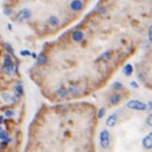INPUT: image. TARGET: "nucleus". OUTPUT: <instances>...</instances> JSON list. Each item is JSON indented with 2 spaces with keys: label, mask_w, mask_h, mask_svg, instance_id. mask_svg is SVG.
Returning a JSON list of instances; mask_svg holds the SVG:
<instances>
[{
  "label": "nucleus",
  "mask_w": 152,
  "mask_h": 152,
  "mask_svg": "<svg viewBox=\"0 0 152 152\" xmlns=\"http://www.w3.org/2000/svg\"><path fill=\"white\" fill-rule=\"evenodd\" d=\"M126 107L132 109V110H138V111H145L147 109V105L146 103L142 102V101H138V99H131L126 103Z\"/></svg>",
  "instance_id": "1"
},
{
  "label": "nucleus",
  "mask_w": 152,
  "mask_h": 152,
  "mask_svg": "<svg viewBox=\"0 0 152 152\" xmlns=\"http://www.w3.org/2000/svg\"><path fill=\"white\" fill-rule=\"evenodd\" d=\"M4 72L8 75L13 74V72H14V63H13L9 54H5V56H4Z\"/></svg>",
  "instance_id": "2"
},
{
  "label": "nucleus",
  "mask_w": 152,
  "mask_h": 152,
  "mask_svg": "<svg viewBox=\"0 0 152 152\" xmlns=\"http://www.w3.org/2000/svg\"><path fill=\"white\" fill-rule=\"evenodd\" d=\"M99 143L102 149H108L110 144V134L108 130H102L99 133Z\"/></svg>",
  "instance_id": "3"
},
{
  "label": "nucleus",
  "mask_w": 152,
  "mask_h": 152,
  "mask_svg": "<svg viewBox=\"0 0 152 152\" xmlns=\"http://www.w3.org/2000/svg\"><path fill=\"white\" fill-rule=\"evenodd\" d=\"M32 16V11L29 8H24L21 9L18 14H16V20L18 21H24V20H27Z\"/></svg>",
  "instance_id": "4"
},
{
  "label": "nucleus",
  "mask_w": 152,
  "mask_h": 152,
  "mask_svg": "<svg viewBox=\"0 0 152 152\" xmlns=\"http://www.w3.org/2000/svg\"><path fill=\"white\" fill-rule=\"evenodd\" d=\"M143 146L146 150H151L152 149V132H150L149 134H146V136L144 137V139H143Z\"/></svg>",
  "instance_id": "5"
},
{
  "label": "nucleus",
  "mask_w": 152,
  "mask_h": 152,
  "mask_svg": "<svg viewBox=\"0 0 152 152\" xmlns=\"http://www.w3.org/2000/svg\"><path fill=\"white\" fill-rule=\"evenodd\" d=\"M70 8L75 12H80L82 8H83V3L81 0H72L70 3Z\"/></svg>",
  "instance_id": "6"
},
{
  "label": "nucleus",
  "mask_w": 152,
  "mask_h": 152,
  "mask_svg": "<svg viewBox=\"0 0 152 152\" xmlns=\"http://www.w3.org/2000/svg\"><path fill=\"white\" fill-rule=\"evenodd\" d=\"M84 38V33L82 30H75L73 34H72V40L75 41V42H80L82 41Z\"/></svg>",
  "instance_id": "7"
},
{
  "label": "nucleus",
  "mask_w": 152,
  "mask_h": 152,
  "mask_svg": "<svg viewBox=\"0 0 152 152\" xmlns=\"http://www.w3.org/2000/svg\"><path fill=\"white\" fill-rule=\"evenodd\" d=\"M22 94H24V89H22L21 83L19 82V83H16L15 86H14V96L16 98H19V97L22 96Z\"/></svg>",
  "instance_id": "8"
},
{
  "label": "nucleus",
  "mask_w": 152,
  "mask_h": 152,
  "mask_svg": "<svg viewBox=\"0 0 152 152\" xmlns=\"http://www.w3.org/2000/svg\"><path fill=\"white\" fill-rule=\"evenodd\" d=\"M121 99H122V96H121L120 94H113V95H111L110 98H109V103H110L111 105H116V104H118V103L121 102Z\"/></svg>",
  "instance_id": "9"
},
{
  "label": "nucleus",
  "mask_w": 152,
  "mask_h": 152,
  "mask_svg": "<svg viewBox=\"0 0 152 152\" xmlns=\"http://www.w3.org/2000/svg\"><path fill=\"white\" fill-rule=\"evenodd\" d=\"M116 123H117V116H116V113L110 115L108 117V120H107V126L108 128H113L116 125Z\"/></svg>",
  "instance_id": "10"
},
{
  "label": "nucleus",
  "mask_w": 152,
  "mask_h": 152,
  "mask_svg": "<svg viewBox=\"0 0 152 152\" xmlns=\"http://www.w3.org/2000/svg\"><path fill=\"white\" fill-rule=\"evenodd\" d=\"M47 21H48V25H49V26H52V27H56V26H59V24H60L59 18H57V16H55V15L49 16Z\"/></svg>",
  "instance_id": "11"
},
{
  "label": "nucleus",
  "mask_w": 152,
  "mask_h": 152,
  "mask_svg": "<svg viewBox=\"0 0 152 152\" xmlns=\"http://www.w3.org/2000/svg\"><path fill=\"white\" fill-rule=\"evenodd\" d=\"M132 73H133V67H132L131 64H126V66H124V68H123V74H124L125 76H130V75H132Z\"/></svg>",
  "instance_id": "12"
},
{
  "label": "nucleus",
  "mask_w": 152,
  "mask_h": 152,
  "mask_svg": "<svg viewBox=\"0 0 152 152\" xmlns=\"http://www.w3.org/2000/svg\"><path fill=\"white\" fill-rule=\"evenodd\" d=\"M36 63H38L39 66H45V64L47 63V56L43 55V54L39 55V56L36 57Z\"/></svg>",
  "instance_id": "13"
},
{
  "label": "nucleus",
  "mask_w": 152,
  "mask_h": 152,
  "mask_svg": "<svg viewBox=\"0 0 152 152\" xmlns=\"http://www.w3.org/2000/svg\"><path fill=\"white\" fill-rule=\"evenodd\" d=\"M56 94H57V96H59L60 98H64L67 95H68V90H67L66 88H60V89L56 91Z\"/></svg>",
  "instance_id": "14"
},
{
  "label": "nucleus",
  "mask_w": 152,
  "mask_h": 152,
  "mask_svg": "<svg viewBox=\"0 0 152 152\" xmlns=\"http://www.w3.org/2000/svg\"><path fill=\"white\" fill-rule=\"evenodd\" d=\"M110 55H111V52H105V53H103L102 55H101V57H98V61L107 62V61L110 60Z\"/></svg>",
  "instance_id": "15"
},
{
  "label": "nucleus",
  "mask_w": 152,
  "mask_h": 152,
  "mask_svg": "<svg viewBox=\"0 0 152 152\" xmlns=\"http://www.w3.org/2000/svg\"><path fill=\"white\" fill-rule=\"evenodd\" d=\"M0 139L6 141V142H11V138H9V136H8V133L5 132V131H1V132H0Z\"/></svg>",
  "instance_id": "16"
},
{
  "label": "nucleus",
  "mask_w": 152,
  "mask_h": 152,
  "mask_svg": "<svg viewBox=\"0 0 152 152\" xmlns=\"http://www.w3.org/2000/svg\"><path fill=\"white\" fill-rule=\"evenodd\" d=\"M112 88H113V89H116V90H122L124 87H123V84H122L121 82H116V83H113Z\"/></svg>",
  "instance_id": "17"
},
{
  "label": "nucleus",
  "mask_w": 152,
  "mask_h": 152,
  "mask_svg": "<svg viewBox=\"0 0 152 152\" xmlns=\"http://www.w3.org/2000/svg\"><path fill=\"white\" fill-rule=\"evenodd\" d=\"M5 48L7 49V52H8L9 54H12V55L14 54V49L12 48V46H11L9 43H5Z\"/></svg>",
  "instance_id": "18"
},
{
  "label": "nucleus",
  "mask_w": 152,
  "mask_h": 152,
  "mask_svg": "<svg viewBox=\"0 0 152 152\" xmlns=\"http://www.w3.org/2000/svg\"><path fill=\"white\" fill-rule=\"evenodd\" d=\"M104 112H105V110H104L103 108H101V109L98 110V113H97V118H98V120H101V118H103Z\"/></svg>",
  "instance_id": "19"
},
{
  "label": "nucleus",
  "mask_w": 152,
  "mask_h": 152,
  "mask_svg": "<svg viewBox=\"0 0 152 152\" xmlns=\"http://www.w3.org/2000/svg\"><path fill=\"white\" fill-rule=\"evenodd\" d=\"M146 124H147L149 126H151V128H152V113H151V115H149V116L146 117Z\"/></svg>",
  "instance_id": "20"
},
{
  "label": "nucleus",
  "mask_w": 152,
  "mask_h": 152,
  "mask_svg": "<svg viewBox=\"0 0 152 152\" xmlns=\"http://www.w3.org/2000/svg\"><path fill=\"white\" fill-rule=\"evenodd\" d=\"M5 116H6V117H8V118L13 117V116H14V111H13V110H6Z\"/></svg>",
  "instance_id": "21"
},
{
  "label": "nucleus",
  "mask_w": 152,
  "mask_h": 152,
  "mask_svg": "<svg viewBox=\"0 0 152 152\" xmlns=\"http://www.w3.org/2000/svg\"><path fill=\"white\" fill-rule=\"evenodd\" d=\"M149 40H150L151 43H152V25L149 27Z\"/></svg>",
  "instance_id": "22"
},
{
  "label": "nucleus",
  "mask_w": 152,
  "mask_h": 152,
  "mask_svg": "<svg viewBox=\"0 0 152 152\" xmlns=\"http://www.w3.org/2000/svg\"><path fill=\"white\" fill-rule=\"evenodd\" d=\"M4 14L5 15H11L12 14V9L11 8H5L4 9Z\"/></svg>",
  "instance_id": "23"
},
{
  "label": "nucleus",
  "mask_w": 152,
  "mask_h": 152,
  "mask_svg": "<svg viewBox=\"0 0 152 152\" xmlns=\"http://www.w3.org/2000/svg\"><path fill=\"white\" fill-rule=\"evenodd\" d=\"M98 12H99L101 14H105L107 9H105V7H99V8H98Z\"/></svg>",
  "instance_id": "24"
},
{
  "label": "nucleus",
  "mask_w": 152,
  "mask_h": 152,
  "mask_svg": "<svg viewBox=\"0 0 152 152\" xmlns=\"http://www.w3.org/2000/svg\"><path fill=\"white\" fill-rule=\"evenodd\" d=\"M20 54L24 56V55H30V53L28 52V50H21V52H20Z\"/></svg>",
  "instance_id": "25"
},
{
  "label": "nucleus",
  "mask_w": 152,
  "mask_h": 152,
  "mask_svg": "<svg viewBox=\"0 0 152 152\" xmlns=\"http://www.w3.org/2000/svg\"><path fill=\"white\" fill-rule=\"evenodd\" d=\"M130 84H131V87H132V88H136V89L138 88V84H137L136 82H134V81H132V82H131Z\"/></svg>",
  "instance_id": "26"
},
{
  "label": "nucleus",
  "mask_w": 152,
  "mask_h": 152,
  "mask_svg": "<svg viewBox=\"0 0 152 152\" xmlns=\"http://www.w3.org/2000/svg\"><path fill=\"white\" fill-rule=\"evenodd\" d=\"M3 97H4V98H5L6 101H9V99H11V97H9V95H7V94H5V95H4Z\"/></svg>",
  "instance_id": "27"
},
{
  "label": "nucleus",
  "mask_w": 152,
  "mask_h": 152,
  "mask_svg": "<svg viewBox=\"0 0 152 152\" xmlns=\"http://www.w3.org/2000/svg\"><path fill=\"white\" fill-rule=\"evenodd\" d=\"M149 108L152 110V101H150V102H149Z\"/></svg>",
  "instance_id": "28"
},
{
  "label": "nucleus",
  "mask_w": 152,
  "mask_h": 152,
  "mask_svg": "<svg viewBox=\"0 0 152 152\" xmlns=\"http://www.w3.org/2000/svg\"><path fill=\"white\" fill-rule=\"evenodd\" d=\"M30 55H32V57H34V59H36V57H38V56H36V54H35V53H32V54H30Z\"/></svg>",
  "instance_id": "29"
},
{
  "label": "nucleus",
  "mask_w": 152,
  "mask_h": 152,
  "mask_svg": "<svg viewBox=\"0 0 152 152\" xmlns=\"http://www.w3.org/2000/svg\"><path fill=\"white\" fill-rule=\"evenodd\" d=\"M3 123V117H0V124Z\"/></svg>",
  "instance_id": "30"
},
{
  "label": "nucleus",
  "mask_w": 152,
  "mask_h": 152,
  "mask_svg": "<svg viewBox=\"0 0 152 152\" xmlns=\"http://www.w3.org/2000/svg\"><path fill=\"white\" fill-rule=\"evenodd\" d=\"M3 131V129H1V126H0V132H1Z\"/></svg>",
  "instance_id": "31"
}]
</instances>
